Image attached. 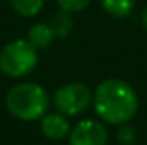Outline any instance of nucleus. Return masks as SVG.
Returning a JSON list of instances; mask_svg holds the SVG:
<instances>
[{"label":"nucleus","instance_id":"1","mask_svg":"<svg viewBox=\"0 0 147 145\" xmlns=\"http://www.w3.org/2000/svg\"><path fill=\"white\" fill-rule=\"evenodd\" d=\"M92 104L103 123L120 126L130 123L137 114L139 97L128 82L121 79H106L96 87Z\"/></svg>","mask_w":147,"mask_h":145},{"label":"nucleus","instance_id":"2","mask_svg":"<svg viewBox=\"0 0 147 145\" xmlns=\"http://www.w3.org/2000/svg\"><path fill=\"white\" fill-rule=\"evenodd\" d=\"M51 106V96L34 82H19L5 94L7 111L21 121H39Z\"/></svg>","mask_w":147,"mask_h":145},{"label":"nucleus","instance_id":"3","mask_svg":"<svg viewBox=\"0 0 147 145\" xmlns=\"http://www.w3.org/2000/svg\"><path fill=\"white\" fill-rule=\"evenodd\" d=\"M38 50L28 39H14L0 50V72L10 79H22L36 68Z\"/></svg>","mask_w":147,"mask_h":145},{"label":"nucleus","instance_id":"4","mask_svg":"<svg viewBox=\"0 0 147 145\" xmlns=\"http://www.w3.org/2000/svg\"><path fill=\"white\" fill-rule=\"evenodd\" d=\"M92 91L82 82H69L57 89L53 94V106L58 113L69 116H79L92 104Z\"/></svg>","mask_w":147,"mask_h":145},{"label":"nucleus","instance_id":"5","mask_svg":"<svg viewBox=\"0 0 147 145\" xmlns=\"http://www.w3.org/2000/svg\"><path fill=\"white\" fill-rule=\"evenodd\" d=\"M108 128L101 119H80L69 135L70 145H108Z\"/></svg>","mask_w":147,"mask_h":145},{"label":"nucleus","instance_id":"6","mask_svg":"<svg viewBox=\"0 0 147 145\" xmlns=\"http://www.w3.org/2000/svg\"><path fill=\"white\" fill-rule=\"evenodd\" d=\"M39 126H41V133L45 135V138H48L51 142H62V140L69 138L70 130H72L67 116L58 111L46 113L39 119Z\"/></svg>","mask_w":147,"mask_h":145},{"label":"nucleus","instance_id":"7","mask_svg":"<svg viewBox=\"0 0 147 145\" xmlns=\"http://www.w3.org/2000/svg\"><path fill=\"white\" fill-rule=\"evenodd\" d=\"M55 39V34L48 22H36L28 31V41L36 48L38 51L43 48H48Z\"/></svg>","mask_w":147,"mask_h":145},{"label":"nucleus","instance_id":"8","mask_svg":"<svg viewBox=\"0 0 147 145\" xmlns=\"http://www.w3.org/2000/svg\"><path fill=\"white\" fill-rule=\"evenodd\" d=\"M48 24H50L55 38H65L69 36L74 29V17L72 14H69L65 10H58L57 14L51 15Z\"/></svg>","mask_w":147,"mask_h":145},{"label":"nucleus","instance_id":"9","mask_svg":"<svg viewBox=\"0 0 147 145\" xmlns=\"http://www.w3.org/2000/svg\"><path fill=\"white\" fill-rule=\"evenodd\" d=\"M101 5L106 14L116 19L128 17L135 9V0H101Z\"/></svg>","mask_w":147,"mask_h":145},{"label":"nucleus","instance_id":"10","mask_svg":"<svg viewBox=\"0 0 147 145\" xmlns=\"http://www.w3.org/2000/svg\"><path fill=\"white\" fill-rule=\"evenodd\" d=\"M10 7L21 17H36L45 7V0H10Z\"/></svg>","mask_w":147,"mask_h":145},{"label":"nucleus","instance_id":"11","mask_svg":"<svg viewBox=\"0 0 147 145\" xmlns=\"http://www.w3.org/2000/svg\"><path fill=\"white\" fill-rule=\"evenodd\" d=\"M116 138H118V142L121 145H134L137 142V132H135L134 126H130L128 123H125V125H120Z\"/></svg>","mask_w":147,"mask_h":145},{"label":"nucleus","instance_id":"12","mask_svg":"<svg viewBox=\"0 0 147 145\" xmlns=\"http://www.w3.org/2000/svg\"><path fill=\"white\" fill-rule=\"evenodd\" d=\"M57 3H58L60 10L75 14V12H82L84 9H87L91 0H57Z\"/></svg>","mask_w":147,"mask_h":145},{"label":"nucleus","instance_id":"13","mask_svg":"<svg viewBox=\"0 0 147 145\" xmlns=\"http://www.w3.org/2000/svg\"><path fill=\"white\" fill-rule=\"evenodd\" d=\"M140 22H142V28L147 31V7L142 10V14H140Z\"/></svg>","mask_w":147,"mask_h":145},{"label":"nucleus","instance_id":"14","mask_svg":"<svg viewBox=\"0 0 147 145\" xmlns=\"http://www.w3.org/2000/svg\"><path fill=\"white\" fill-rule=\"evenodd\" d=\"M0 2H2V0H0Z\"/></svg>","mask_w":147,"mask_h":145}]
</instances>
